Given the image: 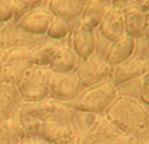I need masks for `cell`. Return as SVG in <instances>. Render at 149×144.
I'll return each instance as SVG.
<instances>
[{"label": "cell", "mask_w": 149, "mask_h": 144, "mask_svg": "<svg viewBox=\"0 0 149 144\" xmlns=\"http://www.w3.org/2000/svg\"><path fill=\"white\" fill-rule=\"evenodd\" d=\"M124 132L113 124L105 115L100 119L93 132L86 138L90 144H122Z\"/></svg>", "instance_id": "cell-14"}, {"label": "cell", "mask_w": 149, "mask_h": 144, "mask_svg": "<svg viewBox=\"0 0 149 144\" xmlns=\"http://www.w3.org/2000/svg\"><path fill=\"white\" fill-rule=\"evenodd\" d=\"M136 41L137 39L135 37L126 33L111 43L110 51L107 54V60L111 64V67H115L119 63L124 62V60L130 59L132 55H135Z\"/></svg>", "instance_id": "cell-15"}, {"label": "cell", "mask_w": 149, "mask_h": 144, "mask_svg": "<svg viewBox=\"0 0 149 144\" xmlns=\"http://www.w3.org/2000/svg\"><path fill=\"white\" fill-rule=\"evenodd\" d=\"M116 97H118L116 85L109 79L84 88V90L77 97L67 103L74 110L105 114Z\"/></svg>", "instance_id": "cell-2"}, {"label": "cell", "mask_w": 149, "mask_h": 144, "mask_svg": "<svg viewBox=\"0 0 149 144\" xmlns=\"http://www.w3.org/2000/svg\"><path fill=\"white\" fill-rule=\"evenodd\" d=\"M45 5L51 10V13L54 16L70 20L74 26L80 22L81 10L71 0H46Z\"/></svg>", "instance_id": "cell-21"}, {"label": "cell", "mask_w": 149, "mask_h": 144, "mask_svg": "<svg viewBox=\"0 0 149 144\" xmlns=\"http://www.w3.org/2000/svg\"><path fill=\"white\" fill-rule=\"evenodd\" d=\"M132 0H113V5H118V7H123V5L128 4Z\"/></svg>", "instance_id": "cell-29"}, {"label": "cell", "mask_w": 149, "mask_h": 144, "mask_svg": "<svg viewBox=\"0 0 149 144\" xmlns=\"http://www.w3.org/2000/svg\"><path fill=\"white\" fill-rule=\"evenodd\" d=\"M71 37V36H70ZM80 62V57L72 49L70 39L59 47L54 59H52L50 68L54 73H65V72L76 71L77 64Z\"/></svg>", "instance_id": "cell-16"}, {"label": "cell", "mask_w": 149, "mask_h": 144, "mask_svg": "<svg viewBox=\"0 0 149 144\" xmlns=\"http://www.w3.org/2000/svg\"><path fill=\"white\" fill-rule=\"evenodd\" d=\"M144 38H145V39H147V42H148V43H149V28L147 29V33H145Z\"/></svg>", "instance_id": "cell-33"}, {"label": "cell", "mask_w": 149, "mask_h": 144, "mask_svg": "<svg viewBox=\"0 0 149 144\" xmlns=\"http://www.w3.org/2000/svg\"><path fill=\"white\" fill-rule=\"evenodd\" d=\"M24 139H25V135L13 114L3 122H0V143L1 144H20Z\"/></svg>", "instance_id": "cell-22"}, {"label": "cell", "mask_w": 149, "mask_h": 144, "mask_svg": "<svg viewBox=\"0 0 149 144\" xmlns=\"http://www.w3.org/2000/svg\"><path fill=\"white\" fill-rule=\"evenodd\" d=\"M147 64L144 60L140 59L136 54L132 55L130 59L119 63L118 66L113 67V73H111L110 80L115 85H119L127 80H132L140 77L147 73Z\"/></svg>", "instance_id": "cell-13"}, {"label": "cell", "mask_w": 149, "mask_h": 144, "mask_svg": "<svg viewBox=\"0 0 149 144\" xmlns=\"http://www.w3.org/2000/svg\"><path fill=\"white\" fill-rule=\"evenodd\" d=\"M20 108L41 122H72L76 113V110L71 108L67 102H62L51 97L38 102H21Z\"/></svg>", "instance_id": "cell-5"}, {"label": "cell", "mask_w": 149, "mask_h": 144, "mask_svg": "<svg viewBox=\"0 0 149 144\" xmlns=\"http://www.w3.org/2000/svg\"><path fill=\"white\" fill-rule=\"evenodd\" d=\"M0 144H1V143H0Z\"/></svg>", "instance_id": "cell-34"}, {"label": "cell", "mask_w": 149, "mask_h": 144, "mask_svg": "<svg viewBox=\"0 0 149 144\" xmlns=\"http://www.w3.org/2000/svg\"><path fill=\"white\" fill-rule=\"evenodd\" d=\"M70 38L63 39V41H55V39H45L39 42L38 45L33 46L30 49V62L36 66H49L51 64L56 51L64 42H67Z\"/></svg>", "instance_id": "cell-18"}, {"label": "cell", "mask_w": 149, "mask_h": 144, "mask_svg": "<svg viewBox=\"0 0 149 144\" xmlns=\"http://www.w3.org/2000/svg\"><path fill=\"white\" fill-rule=\"evenodd\" d=\"M105 117L124 134H141L148 129L149 106L141 100L118 94Z\"/></svg>", "instance_id": "cell-1"}, {"label": "cell", "mask_w": 149, "mask_h": 144, "mask_svg": "<svg viewBox=\"0 0 149 144\" xmlns=\"http://www.w3.org/2000/svg\"><path fill=\"white\" fill-rule=\"evenodd\" d=\"M73 28L74 25L70 20L54 16L46 31V37L50 39H55V41H63V39L70 38V36L73 31Z\"/></svg>", "instance_id": "cell-23"}, {"label": "cell", "mask_w": 149, "mask_h": 144, "mask_svg": "<svg viewBox=\"0 0 149 144\" xmlns=\"http://www.w3.org/2000/svg\"><path fill=\"white\" fill-rule=\"evenodd\" d=\"M16 16L15 0H0V22H8Z\"/></svg>", "instance_id": "cell-25"}, {"label": "cell", "mask_w": 149, "mask_h": 144, "mask_svg": "<svg viewBox=\"0 0 149 144\" xmlns=\"http://www.w3.org/2000/svg\"><path fill=\"white\" fill-rule=\"evenodd\" d=\"M52 75L49 66L31 64L16 84L22 102H38L49 98Z\"/></svg>", "instance_id": "cell-3"}, {"label": "cell", "mask_w": 149, "mask_h": 144, "mask_svg": "<svg viewBox=\"0 0 149 144\" xmlns=\"http://www.w3.org/2000/svg\"><path fill=\"white\" fill-rule=\"evenodd\" d=\"M52 18L54 15L51 13V10L45 4H42L24 12L16 20L15 25L20 30L31 36H46V31Z\"/></svg>", "instance_id": "cell-9"}, {"label": "cell", "mask_w": 149, "mask_h": 144, "mask_svg": "<svg viewBox=\"0 0 149 144\" xmlns=\"http://www.w3.org/2000/svg\"><path fill=\"white\" fill-rule=\"evenodd\" d=\"M116 89H118L119 96H126V97L140 100L143 94V89H144V75L140 77H136V79L127 80V81L116 85Z\"/></svg>", "instance_id": "cell-24"}, {"label": "cell", "mask_w": 149, "mask_h": 144, "mask_svg": "<svg viewBox=\"0 0 149 144\" xmlns=\"http://www.w3.org/2000/svg\"><path fill=\"white\" fill-rule=\"evenodd\" d=\"M31 66L30 47L10 46L0 50V82L17 84Z\"/></svg>", "instance_id": "cell-4"}, {"label": "cell", "mask_w": 149, "mask_h": 144, "mask_svg": "<svg viewBox=\"0 0 149 144\" xmlns=\"http://www.w3.org/2000/svg\"><path fill=\"white\" fill-rule=\"evenodd\" d=\"M97 29L103 37H106L111 42L120 38L123 34L127 33L123 9L118 5H111Z\"/></svg>", "instance_id": "cell-11"}, {"label": "cell", "mask_w": 149, "mask_h": 144, "mask_svg": "<svg viewBox=\"0 0 149 144\" xmlns=\"http://www.w3.org/2000/svg\"><path fill=\"white\" fill-rule=\"evenodd\" d=\"M71 1H72L73 4L76 5V7L79 8L80 10H81V9H82V7H84V4L86 3V0H71Z\"/></svg>", "instance_id": "cell-30"}, {"label": "cell", "mask_w": 149, "mask_h": 144, "mask_svg": "<svg viewBox=\"0 0 149 144\" xmlns=\"http://www.w3.org/2000/svg\"><path fill=\"white\" fill-rule=\"evenodd\" d=\"M76 71L65 73H54L50 82V97L62 102H70L84 90Z\"/></svg>", "instance_id": "cell-8"}, {"label": "cell", "mask_w": 149, "mask_h": 144, "mask_svg": "<svg viewBox=\"0 0 149 144\" xmlns=\"http://www.w3.org/2000/svg\"><path fill=\"white\" fill-rule=\"evenodd\" d=\"M77 144H90V142L88 139H80L79 138V143Z\"/></svg>", "instance_id": "cell-32"}, {"label": "cell", "mask_w": 149, "mask_h": 144, "mask_svg": "<svg viewBox=\"0 0 149 144\" xmlns=\"http://www.w3.org/2000/svg\"><path fill=\"white\" fill-rule=\"evenodd\" d=\"M111 5L113 4L109 0H86L81 9L80 22L93 29L98 28Z\"/></svg>", "instance_id": "cell-17"}, {"label": "cell", "mask_w": 149, "mask_h": 144, "mask_svg": "<svg viewBox=\"0 0 149 144\" xmlns=\"http://www.w3.org/2000/svg\"><path fill=\"white\" fill-rule=\"evenodd\" d=\"M140 100L147 106H149V71L144 75V89H143V94Z\"/></svg>", "instance_id": "cell-28"}, {"label": "cell", "mask_w": 149, "mask_h": 144, "mask_svg": "<svg viewBox=\"0 0 149 144\" xmlns=\"http://www.w3.org/2000/svg\"><path fill=\"white\" fill-rule=\"evenodd\" d=\"M102 115H105V114H95V113H90V111L76 110L72 119V124L74 131H76L77 138H80V139L89 138V135L95 129V126L98 124Z\"/></svg>", "instance_id": "cell-20"}, {"label": "cell", "mask_w": 149, "mask_h": 144, "mask_svg": "<svg viewBox=\"0 0 149 144\" xmlns=\"http://www.w3.org/2000/svg\"><path fill=\"white\" fill-rule=\"evenodd\" d=\"M126 18V31L135 38H143L149 28V0H132L120 7Z\"/></svg>", "instance_id": "cell-7"}, {"label": "cell", "mask_w": 149, "mask_h": 144, "mask_svg": "<svg viewBox=\"0 0 149 144\" xmlns=\"http://www.w3.org/2000/svg\"><path fill=\"white\" fill-rule=\"evenodd\" d=\"M20 144H37V142L34 138H25Z\"/></svg>", "instance_id": "cell-31"}, {"label": "cell", "mask_w": 149, "mask_h": 144, "mask_svg": "<svg viewBox=\"0 0 149 144\" xmlns=\"http://www.w3.org/2000/svg\"><path fill=\"white\" fill-rule=\"evenodd\" d=\"M122 144H149V132L141 134H124Z\"/></svg>", "instance_id": "cell-27"}, {"label": "cell", "mask_w": 149, "mask_h": 144, "mask_svg": "<svg viewBox=\"0 0 149 144\" xmlns=\"http://www.w3.org/2000/svg\"><path fill=\"white\" fill-rule=\"evenodd\" d=\"M21 102L22 100L15 84L0 82V122L12 115Z\"/></svg>", "instance_id": "cell-19"}, {"label": "cell", "mask_w": 149, "mask_h": 144, "mask_svg": "<svg viewBox=\"0 0 149 144\" xmlns=\"http://www.w3.org/2000/svg\"><path fill=\"white\" fill-rule=\"evenodd\" d=\"M76 72L84 87L86 88L109 80L113 73V67L109 63L107 58L94 51L89 57L80 59Z\"/></svg>", "instance_id": "cell-6"}, {"label": "cell", "mask_w": 149, "mask_h": 144, "mask_svg": "<svg viewBox=\"0 0 149 144\" xmlns=\"http://www.w3.org/2000/svg\"><path fill=\"white\" fill-rule=\"evenodd\" d=\"M70 43L80 59L92 55L95 49V29L79 22L73 28L70 37Z\"/></svg>", "instance_id": "cell-12"}, {"label": "cell", "mask_w": 149, "mask_h": 144, "mask_svg": "<svg viewBox=\"0 0 149 144\" xmlns=\"http://www.w3.org/2000/svg\"><path fill=\"white\" fill-rule=\"evenodd\" d=\"M37 136L50 144H68L77 138L72 122L47 121L41 122Z\"/></svg>", "instance_id": "cell-10"}, {"label": "cell", "mask_w": 149, "mask_h": 144, "mask_svg": "<svg viewBox=\"0 0 149 144\" xmlns=\"http://www.w3.org/2000/svg\"><path fill=\"white\" fill-rule=\"evenodd\" d=\"M135 54L144 60V63L147 64V70L149 71V43L147 42V39L143 38H137L136 41V51ZM147 71V72H148Z\"/></svg>", "instance_id": "cell-26"}]
</instances>
